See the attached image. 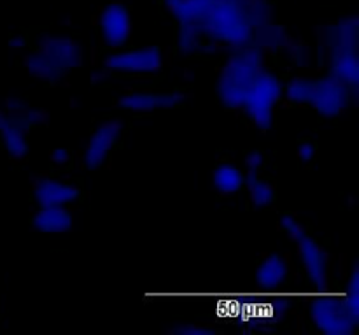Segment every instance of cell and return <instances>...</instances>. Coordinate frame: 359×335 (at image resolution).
<instances>
[{
	"label": "cell",
	"instance_id": "obj_2",
	"mask_svg": "<svg viewBox=\"0 0 359 335\" xmlns=\"http://www.w3.org/2000/svg\"><path fill=\"white\" fill-rule=\"evenodd\" d=\"M30 192L37 209L69 207L70 204L83 199V188L79 185L70 183L69 179L51 178L48 174L32 176Z\"/></svg>",
	"mask_w": 359,
	"mask_h": 335
},
{
	"label": "cell",
	"instance_id": "obj_14",
	"mask_svg": "<svg viewBox=\"0 0 359 335\" xmlns=\"http://www.w3.org/2000/svg\"><path fill=\"white\" fill-rule=\"evenodd\" d=\"M23 65H25V69L32 74V76L39 77V79L49 81L51 84L62 83V81L65 79L67 74H69V72H63V70H60L58 67L53 65V63L49 62L44 55H41V53H37V51H34L32 55L25 56Z\"/></svg>",
	"mask_w": 359,
	"mask_h": 335
},
{
	"label": "cell",
	"instance_id": "obj_13",
	"mask_svg": "<svg viewBox=\"0 0 359 335\" xmlns=\"http://www.w3.org/2000/svg\"><path fill=\"white\" fill-rule=\"evenodd\" d=\"M249 190V202L255 207L269 206L277 200L276 183L265 181L258 172H249L245 176V186Z\"/></svg>",
	"mask_w": 359,
	"mask_h": 335
},
{
	"label": "cell",
	"instance_id": "obj_6",
	"mask_svg": "<svg viewBox=\"0 0 359 335\" xmlns=\"http://www.w3.org/2000/svg\"><path fill=\"white\" fill-rule=\"evenodd\" d=\"M121 126V119H109V121L102 123L98 126L97 132L91 136L90 143L84 147L83 155H81L84 169L93 171V169L102 167L105 164V160L109 158V153H111L112 147L118 143Z\"/></svg>",
	"mask_w": 359,
	"mask_h": 335
},
{
	"label": "cell",
	"instance_id": "obj_7",
	"mask_svg": "<svg viewBox=\"0 0 359 335\" xmlns=\"http://www.w3.org/2000/svg\"><path fill=\"white\" fill-rule=\"evenodd\" d=\"M351 100V93L339 83L333 79L330 74L316 81V93L312 98L311 105L325 118H335L342 114L347 109Z\"/></svg>",
	"mask_w": 359,
	"mask_h": 335
},
{
	"label": "cell",
	"instance_id": "obj_11",
	"mask_svg": "<svg viewBox=\"0 0 359 335\" xmlns=\"http://www.w3.org/2000/svg\"><path fill=\"white\" fill-rule=\"evenodd\" d=\"M32 228L44 234H67L72 230L74 218L69 207H48L32 214Z\"/></svg>",
	"mask_w": 359,
	"mask_h": 335
},
{
	"label": "cell",
	"instance_id": "obj_19",
	"mask_svg": "<svg viewBox=\"0 0 359 335\" xmlns=\"http://www.w3.org/2000/svg\"><path fill=\"white\" fill-rule=\"evenodd\" d=\"M298 225H300V223H298V221L294 220L293 216H290V214H287V216L280 218L279 225H277V227H279V230L284 232V234H291L293 230H297Z\"/></svg>",
	"mask_w": 359,
	"mask_h": 335
},
{
	"label": "cell",
	"instance_id": "obj_12",
	"mask_svg": "<svg viewBox=\"0 0 359 335\" xmlns=\"http://www.w3.org/2000/svg\"><path fill=\"white\" fill-rule=\"evenodd\" d=\"M210 186L219 197H230L245 186V176L237 165L219 164L210 176Z\"/></svg>",
	"mask_w": 359,
	"mask_h": 335
},
{
	"label": "cell",
	"instance_id": "obj_17",
	"mask_svg": "<svg viewBox=\"0 0 359 335\" xmlns=\"http://www.w3.org/2000/svg\"><path fill=\"white\" fill-rule=\"evenodd\" d=\"M49 160L55 167L67 169L74 162V155L72 151L65 150V147H55V150L49 151Z\"/></svg>",
	"mask_w": 359,
	"mask_h": 335
},
{
	"label": "cell",
	"instance_id": "obj_9",
	"mask_svg": "<svg viewBox=\"0 0 359 335\" xmlns=\"http://www.w3.org/2000/svg\"><path fill=\"white\" fill-rule=\"evenodd\" d=\"M309 320L318 332L325 335H353L358 332L359 316L347 308L340 311H311Z\"/></svg>",
	"mask_w": 359,
	"mask_h": 335
},
{
	"label": "cell",
	"instance_id": "obj_3",
	"mask_svg": "<svg viewBox=\"0 0 359 335\" xmlns=\"http://www.w3.org/2000/svg\"><path fill=\"white\" fill-rule=\"evenodd\" d=\"M102 65L107 70H125V72H158L163 69V51L160 48H139L111 53L102 58Z\"/></svg>",
	"mask_w": 359,
	"mask_h": 335
},
{
	"label": "cell",
	"instance_id": "obj_21",
	"mask_svg": "<svg viewBox=\"0 0 359 335\" xmlns=\"http://www.w3.org/2000/svg\"><path fill=\"white\" fill-rule=\"evenodd\" d=\"M316 157V146L312 143H304L300 146V150H298V158L304 162H309L312 160V158Z\"/></svg>",
	"mask_w": 359,
	"mask_h": 335
},
{
	"label": "cell",
	"instance_id": "obj_22",
	"mask_svg": "<svg viewBox=\"0 0 359 335\" xmlns=\"http://www.w3.org/2000/svg\"><path fill=\"white\" fill-rule=\"evenodd\" d=\"M25 42L27 41H25L23 35H16V37H11L9 46L14 49H20V48H25Z\"/></svg>",
	"mask_w": 359,
	"mask_h": 335
},
{
	"label": "cell",
	"instance_id": "obj_15",
	"mask_svg": "<svg viewBox=\"0 0 359 335\" xmlns=\"http://www.w3.org/2000/svg\"><path fill=\"white\" fill-rule=\"evenodd\" d=\"M316 93V81L304 79V77H297L291 81L286 88V100H290V105L300 104L311 105L312 98Z\"/></svg>",
	"mask_w": 359,
	"mask_h": 335
},
{
	"label": "cell",
	"instance_id": "obj_10",
	"mask_svg": "<svg viewBox=\"0 0 359 335\" xmlns=\"http://www.w3.org/2000/svg\"><path fill=\"white\" fill-rule=\"evenodd\" d=\"M287 280H290V269L283 256L269 253L259 258L258 269H256V283H259V294L276 291L280 297L279 288L287 283Z\"/></svg>",
	"mask_w": 359,
	"mask_h": 335
},
{
	"label": "cell",
	"instance_id": "obj_20",
	"mask_svg": "<svg viewBox=\"0 0 359 335\" xmlns=\"http://www.w3.org/2000/svg\"><path fill=\"white\" fill-rule=\"evenodd\" d=\"M245 165H248L249 172H259L263 165V155L262 153H252L245 158Z\"/></svg>",
	"mask_w": 359,
	"mask_h": 335
},
{
	"label": "cell",
	"instance_id": "obj_5",
	"mask_svg": "<svg viewBox=\"0 0 359 335\" xmlns=\"http://www.w3.org/2000/svg\"><path fill=\"white\" fill-rule=\"evenodd\" d=\"M35 51L44 55L55 67L63 72L83 65V46L70 37L42 35L35 44Z\"/></svg>",
	"mask_w": 359,
	"mask_h": 335
},
{
	"label": "cell",
	"instance_id": "obj_8",
	"mask_svg": "<svg viewBox=\"0 0 359 335\" xmlns=\"http://www.w3.org/2000/svg\"><path fill=\"white\" fill-rule=\"evenodd\" d=\"M182 93H153V91H128L116 100V107L126 109V111L146 114L154 112L158 109L177 107L184 100Z\"/></svg>",
	"mask_w": 359,
	"mask_h": 335
},
{
	"label": "cell",
	"instance_id": "obj_1",
	"mask_svg": "<svg viewBox=\"0 0 359 335\" xmlns=\"http://www.w3.org/2000/svg\"><path fill=\"white\" fill-rule=\"evenodd\" d=\"M100 42L111 49H121L128 46L133 34L130 9L121 0H112L107 6L98 7L97 25Z\"/></svg>",
	"mask_w": 359,
	"mask_h": 335
},
{
	"label": "cell",
	"instance_id": "obj_18",
	"mask_svg": "<svg viewBox=\"0 0 359 335\" xmlns=\"http://www.w3.org/2000/svg\"><path fill=\"white\" fill-rule=\"evenodd\" d=\"M6 112L11 116H20V118H27L28 109L20 98H7L6 100Z\"/></svg>",
	"mask_w": 359,
	"mask_h": 335
},
{
	"label": "cell",
	"instance_id": "obj_16",
	"mask_svg": "<svg viewBox=\"0 0 359 335\" xmlns=\"http://www.w3.org/2000/svg\"><path fill=\"white\" fill-rule=\"evenodd\" d=\"M168 335H212L219 334V330L212 329L210 325H202V323H191V325H181L177 329H172L167 332Z\"/></svg>",
	"mask_w": 359,
	"mask_h": 335
},
{
	"label": "cell",
	"instance_id": "obj_4",
	"mask_svg": "<svg viewBox=\"0 0 359 335\" xmlns=\"http://www.w3.org/2000/svg\"><path fill=\"white\" fill-rule=\"evenodd\" d=\"M283 93L284 86L279 77L270 72L266 67H263L256 72L255 79L244 90L242 112L248 111V109H270V111H273V107L283 100Z\"/></svg>",
	"mask_w": 359,
	"mask_h": 335
}]
</instances>
